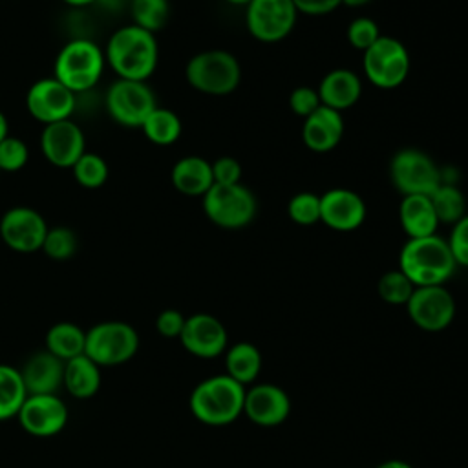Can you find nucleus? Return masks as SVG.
Here are the masks:
<instances>
[{
    "label": "nucleus",
    "mask_w": 468,
    "mask_h": 468,
    "mask_svg": "<svg viewBox=\"0 0 468 468\" xmlns=\"http://www.w3.org/2000/svg\"><path fill=\"white\" fill-rule=\"evenodd\" d=\"M157 40L154 33L130 24L119 27L108 40L104 60L126 80H146L157 66Z\"/></svg>",
    "instance_id": "f257e3e1"
},
{
    "label": "nucleus",
    "mask_w": 468,
    "mask_h": 468,
    "mask_svg": "<svg viewBox=\"0 0 468 468\" xmlns=\"http://www.w3.org/2000/svg\"><path fill=\"white\" fill-rule=\"evenodd\" d=\"M455 267L448 241L439 234L408 238L399 254V269L415 287L444 285Z\"/></svg>",
    "instance_id": "f03ea898"
},
{
    "label": "nucleus",
    "mask_w": 468,
    "mask_h": 468,
    "mask_svg": "<svg viewBox=\"0 0 468 468\" xmlns=\"http://www.w3.org/2000/svg\"><path fill=\"white\" fill-rule=\"evenodd\" d=\"M245 386L225 375L201 380L190 393L192 415L208 426H227L243 413Z\"/></svg>",
    "instance_id": "7ed1b4c3"
},
{
    "label": "nucleus",
    "mask_w": 468,
    "mask_h": 468,
    "mask_svg": "<svg viewBox=\"0 0 468 468\" xmlns=\"http://www.w3.org/2000/svg\"><path fill=\"white\" fill-rule=\"evenodd\" d=\"M185 77L201 93L229 95L241 80V66L227 49H207L186 62Z\"/></svg>",
    "instance_id": "20e7f679"
},
{
    "label": "nucleus",
    "mask_w": 468,
    "mask_h": 468,
    "mask_svg": "<svg viewBox=\"0 0 468 468\" xmlns=\"http://www.w3.org/2000/svg\"><path fill=\"white\" fill-rule=\"evenodd\" d=\"M104 62V53L95 42L75 38L58 51L53 77L73 93H80L101 80Z\"/></svg>",
    "instance_id": "39448f33"
},
{
    "label": "nucleus",
    "mask_w": 468,
    "mask_h": 468,
    "mask_svg": "<svg viewBox=\"0 0 468 468\" xmlns=\"http://www.w3.org/2000/svg\"><path fill=\"white\" fill-rule=\"evenodd\" d=\"M258 203L254 194L241 183L212 185L203 196V212L218 227L238 230L256 218Z\"/></svg>",
    "instance_id": "423d86ee"
},
{
    "label": "nucleus",
    "mask_w": 468,
    "mask_h": 468,
    "mask_svg": "<svg viewBox=\"0 0 468 468\" xmlns=\"http://www.w3.org/2000/svg\"><path fill=\"white\" fill-rule=\"evenodd\" d=\"M362 68L373 86L393 90L399 88L410 73V53L399 38L380 35L375 44L362 51Z\"/></svg>",
    "instance_id": "0eeeda50"
},
{
    "label": "nucleus",
    "mask_w": 468,
    "mask_h": 468,
    "mask_svg": "<svg viewBox=\"0 0 468 468\" xmlns=\"http://www.w3.org/2000/svg\"><path fill=\"white\" fill-rule=\"evenodd\" d=\"M139 347L137 331L126 322H101L86 333L84 355L97 366H117L130 360Z\"/></svg>",
    "instance_id": "6e6552de"
},
{
    "label": "nucleus",
    "mask_w": 468,
    "mask_h": 468,
    "mask_svg": "<svg viewBox=\"0 0 468 468\" xmlns=\"http://www.w3.org/2000/svg\"><path fill=\"white\" fill-rule=\"evenodd\" d=\"M389 177L402 196H430L442 183V174L435 161L417 148H402L391 157Z\"/></svg>",
    "instance_id": "1a4fd4ad"
},
{
    "label": "nucleus",
    "mask_w": 468,
    "mask_h": 468,
    "mask_svg": "<svg viewBox=\"0 0 468 468\" xmlns=\"http://www.w3.org/2000/svg\"><path fill=\"white\" fill-rule=\"evenodd\" d=\"M155 108V95L144 80L119 79L106 91V110L122 126L141 128Z\"/></svg>",
    "instance_id": "9d476101"
},
{
    "label": "nucleus",
    "mask_w": 468,
    "mask_h": 468,
    "mask_svg": "<svg viewBox=\"0 0 468 468\" xmlns=\"http://www.w3.org/2000/svg\"><path fill=\"white\" fill-rule=\"evenodd\" d=\"M298 11L292 0H250L245 5L249 33L265 44L287 38L296 24Z\"/></svg>",
    "instance_id": "9b49d317"
},
{
    "label": "nucleus",
    "mask_w": 468,
    "mask_h": 468,
    "mask_svg": "<svg viewBox=\"0 0 468 468\" xmlns=\"http://www.w3.org/2000/svg\"><path fill=\"white\" fill-rule=\"evenodd\" d=\"M411 322L424 331H442L455 316V300L444 285L415 287L408 303Z\"/></svg>",
    "instance_id": "f8f14e48"
},
{
    "label": "nucleus",
    "mask_w": 468,
    "mask_h": 468,
    "mask_svg": "<svg viewBox=\"0 0 468 468\" xmlns=\"http://www.w3.org/2000/svg\"><path fill=\"white\" fill-rule=\"evenodd\" d=\"M48 229L42 214L29 207H13L0 218V238L16 252H35L42 249Z\"/></svg>",
    "instance_id": "ddd939ff"
},
{
    "label": "nucleus",
    "mask_w": 468,
    "mask_h": 468,
    "mask_svg": "<svg viewBox=\"0 0 468 468\" xmlns=\"http://www.w3.org/2000/svg\"><path fill=\"white\" fill-rule=\"evenodd\" d=\"M27 112L42 124L69 119L75 110V93L55 77L37 80L26 95Z\"/></svg>",
    "instance_id": "4468645a"
},
{
    "label": "nucleus",
    "mask_w": 468,
    "mask_h": 468,
    "mask_svg": "<svg viewBox=\"0 0 468 468\" xmlns=\"http://www.w3.org/2000/svg\"><path fill=\"white\" fill-rule=\"evenodd\" d=\"M40 150L51 165L58 168H71L86 152L84 133L71 119L44 124L40 133Z\"/></svg>",
    "instance_id": "2eb2a0df"
},
{
    "label": "nucleus",
    "mask_w": 468,
    "mask_h": 468,
    "mask_svg": "<svg viewBox=\"0 0 468 468\" xmlns=\"http://www.w3.org/2000/svg\"><path fill=\"white\" fill-rule=\"evenodd\" d=\"M16 417L27 433L51 437L66 426L68 408L58 395H27Z\"/></svg>",
    "instance_id": "dca6fc26"
},
{
    "label": "nucleus",
    "mask_w": 468,
    "mask_h": 468,
    "mask_svg": "<svg viewBox=\"0 0 468 468\" xmlns=\"http://www.w3.org/2000/svg\"><path fill=\"white\" fill-rule=\"evenodd\" d=\"M179 340L190 355L199 358H214L227 349L229 335L225 325L216 316L197 313L185 320Z\"/></svg>",
    "instance_id": "f3484780"
},
{
    "label": "nucleus",
    "mask_w": 468,
    "mask_h": 468,
    "mask_svg": "<svg viewBox=\"0 0 468 468\" xmlns=\"http://www.w3.org/2000/svg\"><path fill=\"white\" fill-rule=\"evenodd\" d=\"M366 219V203L355 190L331 188L320 196V221L333 230H356Z\"/></svg>",
    "instance_id": "a211bd4d"
},
{
    "label": "nucleus",
    "mask_w": 468,
    "mask_h": 468,
    "mask_svg": "<svg viewBox=\"0 0 468 468\" xmlns=\"http://www.w3.org/2000/svg\"><path fill=\"white\" fill-rule=\"evenodd\" d=\"M243 413L254 424L272 428L289 417L291 399L280 386L256 384L250 389H245Z\"/></svg>",
    "instance_id": "6ab92c4d"
},
{
    "label": "nucleus",
    "mask_w": 468,
    "mask_h": 468,
    "mask_svg": "<svg viewBox=\"0 0 468 468\" xmlns=\"http://www.w3.org/2000/svg\"><path fill=\"white\" fill-rule=\"evenodd\" d=\"M344 137V117L329 106L320 104L311 115L303 119L302 139L303 144L318 154L333 150Z\"/></svg>",
    "instance_id": "aec40b11"
},
{
    "label": "nucleus",
    "mask_w": 468,
    "mask_h": 468,
    "mask_svg": "<svg viewBox=\"0 0 468 468\" xmlns=\"http://www.w3.org/2000/svg\"><path fill=\"white\" fill-rule=\"evenodd\" d=\"M27 395H57L64 386V362L49 351L35 353L20 369Z\"/></svg>",
    "instance_id": "412c9836"
},
{
    "label": "nucleus",
    "mask_w": 468,
    "mask_h": 468,
    "mask_svg": "<svg viewBox=\"0 0 468 468\" xmlns=\"http://www.w3.org/2000/svg\"><path fill=\"white\" fill-rule=\"evenodd\" d=\"M316 91L324 106L344 112L358 102L362 95V80L355 71L347 68H336L324 75Z\"/></svg>",
    "instance_id": "4be33fe9"
},
{
    "label": "nucleus",
    "mask_w": 468,
    "mask_h": 468,
    "mask_svg": "<svg viewBox=\"0 0 468 468\" xmlns=\"http://www.w3.org/2000/svg\"><path fill=\"white\" fill-rule=\"evenodd\" d=\"M399 219L408 238H424L437 234L439 219L430 196H402L399 205Z\"/></svg>",
    "instance_id": "5701e85b"
},
{
    "label": "nucleus",
    "mask_w": 468,
    "mask_h": 468,
    "mask_svg": "<svg viewBox=\"0 0 468 468\" xmlns=\"http://www.w3.org/2000/svg\"><path fill=\"white\" fill-rule=\"evenodd\" d=\"M172 185L177 192L185 196H205L207 190L214 185L212 163L199 155L181 157L170 172Z\"/></svg>",
    "instance_id": "b1692460"
},
{
    "label": "nucleus",
    "mask_w": 468,
    "mask_h": 468,
    "mask_svg": "<svg viewBox=\"0 0 468 468\" xmlns=\"http://www.w3.org/2000/svg\"><path fill=\"white\" fill-rule=\"evenodd\" d=\"M64 386L77 399H90L101 388V366L79 355L64 362Z\"/></svg>",
    "instance_id": "393cba45"
},
{
    "label": "nucleus",
    "mask_w": 468,
    "mask_h": 468,
    "mask_svg": "<svg viewBox=\"0 0 468 468\" xmlns=\"http://www.w3.org/2000/svg\"><path fill=\"white\" fill-rule=\"evenodd\" d=\"M227 375L241 386L252 384L261 371V353L250 342H238L225 353Z\"/></svg>",
    "instance_id": "a878e982"
},
{
    "label": "nucleus",
    "mask_w": 468,
    "mask_h": 468,
    "mask_svg": "<svg viewBox=\"0 0 468 468\" xmlns=\"http://www.w3.org/2000/svg\"><path fill=\"white\" fill-rule=\"evenodd\" d=\"M46 347L51 355L66 362L69 358L84 355L86 333L71 322H58L49 327L46 335Z\"/></svg>",
    "instance_id": "bb28decb"
},
{
    "label": "nucleus",
    "mask_w": 468,
    "mask_h": 468,
    "mask_svg": "<svg viewBox=\"0 0 468 468\" xmlns=\"http://www.w3.org/2000/svg\"><path fill=\"white\" fill-rule=\"evenodd\" d=\"M27 397L20 369L0 364V420L16 417Z\"/></svg>",
    "instance_id": "cd10ccee"
},
{
    "label": "nucleus",
    "mask_w": 468,
    "mask_h": 468,
    "mask_svg": "<svg viewBox=\"0 0 468 468\" xmlns=\"http://www.w3.org/2000/svg\"><path fill=\"white\" fill-rule=\"evenodd\" d=\"M141 130L144 132V135L150 143L159 144V146H168L179 139L183 124H181V119L172 110L157 106L146 117Z\"/></svg>",
    "instance_id": "c85d7f7f"
},
{
    "label": "nucleus",
    "mask_w": 468,
    "mask_h": 468,
    "mask_svg": "<svg viewBox=\"0 0 468 468\" xmlns=\"http://www.w3.org/2000/svg\"><path fill=\"white\" fill-rule=\"evenodd\" d=\"M431 205L435 208L439 223H455L466 214V199L463 190L450 183L442 181L431 194H430Z\"/></svg>",
    "instance_id": "c756f323"
},
{
    "label": "nucleus",
    "mask_w": 468,
    "mask_h": 468,
    "mask_svg": "<svg viewBox=\"0 0 468 468\" xmlns=\"http://www.w3.org/2000/svg\"><path fill=\"white\" fill-rule=\"evenodd\" d=\"M130 13L135 26L155 33L166 24L170 4L168 0H130Z\"/></svg>",
    "instance_id": "7c9ffc66"
},
{
    "label": "nucleus",
    "mask_w": 468,
    "mask_h": 468,
    "mask_svg": "<svg viewBox=\"0 0 468 468\" xmlns=\"http://www.w3.org/2000/svg\"><path fill=\"white\" fill-rule=\"evenodd\" d=\"M71 170H73L77 183L84 188H99L108 179L106 161L93 152H84L77 159V163L71 166Z\"/></svg>",
    "instance_id": "2f4dec72"
},
{
    "label": "nucleus",
    "mask_w": 468,
    "mask_h": 468,
    "mask_svg": "<svg viewBox=\"0 0 468 468\" xmlns=\"http://www.w3.org/2000/svg\"><path fill=\"white\" fill-rule=\"evenodd\" d=\"M378 294L386 303L391 305H406L411 292L415 291V285L411 283V280L400 271H388L380 276L378 280Z\"/></svg>",
    "instance_id": "473e14b6"
},
{
    "label": "nucleus",
    "mask_w": 468,
    "mask_h": 468,
    "mask_svg": "<svg viewBox=\"0 0 468 468\" xmlns=\"http://www.w3.org/2000/svg\"><path fill=\"white\" fill-rule=\"evenodd\" d=\"M42 250L51 260H58V261L69 260L77 250V236L68 227L48 229L42 243Z\"/></svg>",
    "instance_id": "72a5a7b5"
},
{
    "label": "nucleus",
    "mask_w": 468,
    "mask_h": 468,
    "mask_svg": "<svg viewBox=\"0 0 468 468\" xmlns=\"http://www.w3.org/2000/svg\"><path fill=\"white\" fill-rule=\"evenodd\" d=\"M289 218L298 225H314L320 221V196L313 192H298L287 203Z\"/></svg>",
    "instance_id": "f704fd0d"
},
{
    "label": "nucleus",
    "mask_w": 468,
    "mask_h": 468,
    "mask_svg": "<svg viewBox=\"0 0 468 468\" xmlns=\"http://www.w3.org/2000/svg\"><path fill=\"white\" fill-rule=\"evenodd\" d=\"M27 159L29 152L22 139L7 135L0 143V172H16L26 166Z\"/></svg>",
    "instance_id": "c9c22d12"
},
{
    "label": "nucleus",
    "mask_w": 468,
    "mask_h": 468,
    "mask_svg": "<svg viewBox=\"0 0 468 468\" xmlns=\"http://www.w3.org/2000/svg\"><path fill=\"white\" fill-rule=\"evenodd\" d=\"M378 37H380V29L377 22L369 16H356L347 26V40L358 51H366L371 44L378 40Z\"/></svg>",
    "instance_id": "e433bc0d"
},
{
    "label": "nucleus",
    "mask_w": 468,
    "mask_h": 468,
    "mask_svg": "<svg viewBox=\"0 0 468 468\" xmlns=\"http://www.w3.org/2000/svg\"><path fill=\"white\" fill-rule=\"evenodd\" d=\"M446 241L455 260V265L468 267V214L453 223L450 238Z\"/></svg>",
    "instance_id": "4c0bfd02"
},
{
    "label": "nucleus",
    "mask_w": 468,
    "mask_h": 468,
    "mask_svg": "<svg viewBox=\"0 0 468 468\" xmlns=\"http://www.w3.org/2000/svg\"><path fill=\"white\" fill-rule=\"evenodd\" d=\"M320 104L322 102H320L318 91L311 86H298L289 95V106H291L292 113L298 117H303V119L307 115H311Z\"/></svg>",
    "instance_id": "58836bf2"
},
{
    "label": "nucleus",
    "mask_w": 468,
    "mask_h": 468,
    "mask_svg": "<svg viewBox=\"0 0 468 468\" xmlns=\"http://www.w3.org/2000/svg\"><path fill=\"white\" fill-rule=\"evenodd\" d=\"M241 165L230 155L218 157L212 163V177L216 185H236L241 183Z\"/></svg>",
    "instance_id": "ea45409f"
},
{
    "label": "nucleus",
    "mask_w": 468,
    "mask_h": 468,
    "mask_svg": "<svg viewBox=\"0 0 468 468\" xmlns=\"http://www.w3.org/2000/svg\"><path fill=\"white\" fill-rule=\"evenodd\" d=\"M185 320L186 318L179 311L165 309L155 318V329L165 338H179V335L183 331V325H185Z\"/></svg>",
    "instance_id": "a19ab883"
},
{
    "label": "nucleus",
    "mask_w": 468,
    "mask_h": 468,
    "mask_svg": "<svg viewBox=\"0 0 468 468\" xmlns=\"http://www.w3.org/2000/svg\"><path fill=\"white\" fill-rule=\"evenodd\" d=\"M292 4L298 13L322 16V15L333 13L338 5H342V0H292Z\"/></svg>",
    "instance_id": "79ce46f5"
},
{
    "label": "nucleus",
    "mask_w": 468,
    "mask_h": 468,
    "mask_svg": "<svg viewBox=\"0 0 468 468\" xmlns=\"http://www.w3.org/2000/svg\"><path fill=\"white\" fill-rule=\"evenodd\" d=\"M375 468H413V466L408 464L406 461H400V459H389V461L380 463V464L375 466Z\"/></svg>",
    "instance_id": "37998d69"
},
{
    "label": "nucleus",
    "mask_w": 468,
    "mask_h": 468,
    "mask_svg": "<svg viewBox=\"0 0 468 468\" xmlns=\"http://www.w3.org/2000/svg\"><path fill=\"white\" fill-rule=\"evenodd\" d=\"M95 2L102 4L106 9H112V11L121 9V7H124L126 4H130V0H95Z\"/></svg>",
    "instance_id": "c03bdc74"
},
{
    "label": "nucleus",
    "mask_w": 468,
    "mask_h": 468,
    "mask_svg": "<svg viewBox=\"0 0 468 468\" xmlns=\"http://www.w3.org/2000/svg\"><path fill=\"white\" fill-rule=\"evenodd\" d=\"M7 135H9V133H7V119H5L4 112L0 110V143H2Z\"/></svg>",
    "instance_id": "a18cd8bd"
},
{
    "label": "nucleus",
    "mask_w": 468,
    "mask_h": 468,
    "mask_svg": "<svg viewBox=\"0 0 468 468\" xmlns=\"http://www.w3.org/2000/svg\"><path fill=\"white\" fill-rule=\"evenodd\" d=\"M369 0H342L344 5L347 7H360V5H366Z\"/></svg>",
    "instance_id": "49530a36"
},
{
    "label": "nucleus",
    "mask_w": 468,
    "mask_h": 468,
    "mask_svg": "<svg viewBox=\"0 0 468 468\" xmlns=\"http://www.w3.org/2000/svg\"><path fill=\"white\" fill-rule=\"evenodd\" d=\"M64 2L69 5H88V4H93L95 0H64Z\"/></svg>",
    "instance_id": "de8ad7c7"
},
{
    "label": "nucleus",
    "mask_w": 468,
    "mask_h": 468,
    "mask_svg": "<svg viewBox=\"0 0 468 468\" xmlns=\"http://www.w3.org/2000/svg\"><path fill=\"white\" fill-rule=\"evenodd\" d=\"M225 2H229L232 5H247L250 0H225Z\"/></svg>",
    "instance_id": "09e8293b"
}]
</instances>
